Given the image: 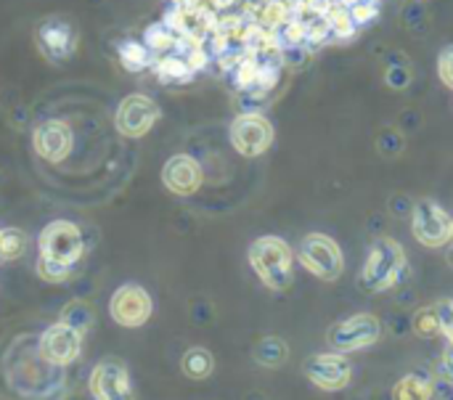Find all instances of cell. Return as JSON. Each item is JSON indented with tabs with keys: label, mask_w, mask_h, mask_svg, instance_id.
I'll list each match as a JSON object with an SVG mask.
<instances>
[{
	"label": "cell",
	"mask_w": 453,
	"mask_h": 400,
	"mask_svg": "<svg viewBox=\"0 0 453 400\" xmlns=\"http://www.w3.org/2000/svg\"><path fill=\"white\" fill-rule=\"evenodd\" d=\"M406 273H409L406 250L395 239L380 236L369 247V258L361 271V289L372 292V295L390 292L393 287H398L406 279Z\"/></svg>",
	"instance_id": "1"
},
{
	"label": "cell",
	"mask_w": 453,
	"mask_h": 400,
	"mask_svg": "<svg viewBox=\"0 0 453 400\" xmlns=\"http://www.w3.org/2000/svg\"><path fill=\"white\" fill-rule=\"evenodd\" d=\"M250 265L257 273V279L273 289L284 292L292 287V265H295V252L281 236H260L250 244Z\"/></svg>",
	"instance_id": "2"
},
{
	"label": "cell",
	"mask_w": 453,
	"mask_h": 400,
	"mask_svg": "<svg viewBox=\"0 0 453 400\" xmlns=\"http://www.w3.org/2000/svg\"><path fill=\"white\" fill-rule=\"evenodd\" d=\"M297 260L303 263V268L308 273H313L321 281H337L342 276V271H345L342 250L326 234H308L300 242Z\"/></svg>",
	"instance_id": "3"
},
{
	"label": "cell",
	"mask_w": 453,
	"mask_h": 400,
	"mask_svg": "<svg viewBox=\"0 0 453 400\" xmlns=\"http://www.w3.org/2000/svg\"><path fill=\"white\" fill-rule=\"evenodd\" d=\"M85 255L82 231L72 220H53L40 234V258L61 265H77Z\"/></svg>",
	"instance_id": "4"
},
{
	"label": "cell",
	"mask_w": 453,
	"mask_h": 400,
	"mask_svg": "<svg viewBox=\"0 0 453 400\" xmlns=\"http://www.w3.org/2000/svg\"><path fill=\"white\" fill-rule=\"evenodd\" d=\"M382 337V324L377 316L372 313H356L345 321H337L334 327H329L326 332V342L337 350V353H356V350H366L372 345H377Z\"/></svg>",
	"instance_id": "5"
},
{
	"label": "cell",
	"mask_w": 453,
	"mask_h": 400,
	"mask_svg": "<svg viewBox=\"0 0 453 400\" xmlns=\"http://www.w3.org/2000/svg\"><path fill=\"white\" fill-rule=\"evenodd\" d=\"M411 234L422 247H446L453 242V218L435 199H419L411 210Z\"/></svg>",
	"instance_id": "6"
},
{
	"label": "cell",
	"mask_w": 453,
	"mask_h": 400,
	"mask_svg": "<svg viewBox=\"0 0 453 400\" xmlns=\"http://www.w3.org/2000/svg\"><path fill=\"white\" fill-rule=\"evenodd\" d=\"M303 374L308 377L311 385H316L324 393H340L350 385L353 380V366L345 353H316L305 358Z\"/></svg>",
	"instance_id": "7"
},
{
	"label": "cell",
	"mask_w": 453,
	"mask_h": 400,
	"mask_svg": "<svg viewBox=\"0 0 453 400\" xmlns=\"http://www.w3.org/2000/svg\"><path fill=\"white\" fill-rule=\"evenodd\" d=\"M154 303L149 297V292L138 284H122L109 303V316L114 319V324L125 327V329H138L151 319Z\"/></svg>",
	"instance_id": "8"
},
{
	"label": "cell",
	"mask_w": 453,
	"mask_h": 400,
	"mask_svg": "<svg viewBox=\"0 0 453 400\" xmlns=\"http://www.w3.org/2000/svg\"><path fill=\"white\" fill-rule=\"evenodd\" d=\"M37 353L50 364V366H69L80 358L82 353V332L72 329L69 324L58 321L48 327L40 340H37Z\"/></svg>",
	"instance_id": "9"
},
{
	"label": "cell",
	"mask_w": 453,
	"mask_h": 400,
	"mask_svg": "<svg viewBox=\"0 0 453 400\" xmlns=\"http://www.w3.org/2000/svg\"><path fill=\"white\" fill-rule=\"evenodd\" d=\"M231 143L242 157H260L273 143V125L263 114H239L231 125Z\"/></svg>",
	"instance_id": "10"
},
{
	"label": "cell",
	"mask_w": 453,
	"mask_h": 400,
	"mask_svg": "<svg viewBox=\"0 0 453 400\" xmlns=\"http://www.w3.org/2000/svg\"><path fill=\"white\" fill-rule=\"evenodd\" d=\"M88 388H90L93 400H135L130 372L117 358H106L96 364L90 372Z\"/></svg>",
	"instance_id": "11"
},
{
	"label": "cell",
	"mask_w": 453,
	"mask_h": 400,
	"mask_svg": "<svg viewBox=\"0 0 453 400\" xmlns=\"http://www.w3.org/2000/svg\"><path fill=\"white\" fill-rule=\"evenodd\" d=\"M157 119H159V106L143 93H133V96L122 98V104L117 106V114H114L117 130L127 138L146 135L157 125Z\"/></svg>",
	"instance_id": "12"
},
{
	"label": "cell",
	"mask_w": 453,
	"mask_h": 400,
	"mask_svg": "<svg viewBox=\"0 0 453 400\" xmlns=\"http://www.w3.org/2000/svg\"><path fill=\"white\" fill-rule=\"evenodd\" d=\"M37 45L42 50V56L53 64L69 58L77 48V29L72 21L66 19H45L40 27H37Z\"/></svg>",
	"instance_id": "13"
},
{
	"label": "cell",
	"mask_w": 453,
	"mask_h": 400,
	"mask_svg": "<svg viewBox=\"0 0 453 400\" xmlns=\"http://www.w3.org/2000/svg\"><path fill=\"white\" fill-rule=\"evenodd\" d=\"M32 143L45 162H61L72 149V130L61 119H45L35 127Z\"/></svg>",
	"instance_id": "14"
},
{
	"label": "cell",
	"mask_w": 453,
	"mask_h": 400,
	"mask_svg": "<svg viewBox=\"0 0 453 400\" xmlns=\"http://www.w3.org/2000/svg\"><path fill=\"white\" fill-rule=\"evenodd\" d=\"M162 183L178 194V196H188L202 186V167L194 157L188 154H175L165 162L162 167Z\"/></svg>",
	"instance_id": "15"
},
{
	"label": "cell",
	"mask_w": 453,
	"mask_h": 400,
	"mask_svg": "<svg viewBox=\"0 0 453 400\" xmlns=\"http://www.w3.org/2000/svg\"><path fill=\"white\" fill-rule=\"evenodd\" d=\"M252 358H255L260 366H265V369H279V366L287 364L289 348H287V342L279 340V337H263V340L252 348Z\"/></svg>",
	"instance_id": "16"
},
{
	"label": "cell",
	"mask_w": 453,
	"mask_h": 400,
	"mask_svg": "<svg viewBox=\"0 0 453 400\" xmlns=\"http://www.w3.org/2000/svg\"><path fill=\"white\" fill-rule=\"evenodd\" d=\"M435 385L427 374H406L395 388L393 400H433Z\"/></svg>",
	"instance_id": "17"
},
{
	"label": "cell",
	"mask_w": 453,
	"mask_h": 400,
	"mask_svg": "<svg viewBox=\"0 0 453 400\" xmlns=\"http://www.w3.org/2000/svg\"><path fill=\"white\" fill-rule=\"evenodd\" d=\"M180 369L188 380H207L212 372H215V358L210 350L204 348H191L183 361H180Z\"/></svg>",
	"instance_id": "18"
},
{
	"label": "cell",
	"mask_w": 453,
	"mask_h": 400,
	"mask_svg": "<svg viewBox=\"0 0 453 400\" xmlns=\"http://www.w3.org/2000/svg\"><path fill=\"white\" fill-rule=\"evenodd\" d=\"M27 252V234L19 228H5L0 231V263L19 260Z\"/></svg>",
	"instance_id": "19"
},
{
	"label": "cell",
	"mask_w": 453,
	"mask_h": 400,
	"mask_svg": "<svg viewBox=\"0 0 453 400\" xmlns=\"http://www.w3.org/2000/svg\"><path fill=\"white\" fill-rule=\"evenodd\" d=\"M93 308L90 305H85V303H72V305H66L64 311H61V321L64 324H69L72 329H77V332H88L90 327H93Z\"/></svg>",
	"instance_id": "20"
},
{
	"label": "cell",
	"mask_w": 453,
	"mask_h": 400,
	"mask_svg": "<svg viewBox=\"0 0 453 400\" xmlns=\"http://www.w3.org/2000/svg\"><path fill=\"white\" fill-rule=\"evenodd\" d=\"M377 149L385 159H398L406 149V141L401 135V130L395 127H382L380 135H377Z\"/></svg>",
	"instance_id": "21"
},
{
	"label": "cell",
	"mask_w": 453,
	"mask_h": 400,
	"mask_svg": "<svg viewBox=\"0 0 453 400\" xmlns=\"http://www.w3.org/2000/svg\"><path fill=\"white\" fill-rule=\"evenodd\" d=\"M119 61H122V66L127 69V72H141V69H146V64H149V50H146V45H141V42H125L122 48H119Z\"/></svg>",
	"instance_id": "22"
},
{
	"label": "cell",
	"mask_w": 453,
	"mask_h": 400,
	"mask_svg": "<svg viewBox=\"0 0 453 400\" xmlns=\"http://www.w3.org/2000/svg\"><path fill=\"white\" fill-rule=\"evenodd\" d=\"M72 273H74V265H61V263H53L48 258L37 260V276L48 284H64L72 279Z\"/></svg>",
	"instance_id": "23"
},
{
	"label": "cell",
	"mask_w": 453,
	"mask_h": 400,
	"mask_svg": "<svg viewBox=\"0 0 453 400\" xmlns=\"http://www.w3.org/2000/svg\"><path fill=\"white\" fill-rule=\"evenodd\" d=\"M414 332L419 337H435L441 335V313H438V305H430V308H422L417 316H414Z\"/></svg>",
	"instance_id": "24"
},
{
	"label": "cell",
	"mask_w": 453,
	"mask_h": 400,
	"mask_svg": "<svg viewBox=\"0 0 453 400\" xmlns=\"http://www.w3.org/2000/svg\"><path fill=\"white\" fill-rule=\"evenodd\" d=\"M157 72L162 80H188L191 77V66L183 64L180 58H162L157 64Z\"/></svg>",
	"instance_id": "25"
},
{
	"label": "cell",
	"mask_w": 453,
	"mask_h": 400,
	"mask_svg": "<svg viewBox=\"0 0 453 400\" xmlns=\"http://www.w3.org/2000/svg\"><path fill=\"white\" fill-rule=\"evenodd\" d=\"M411 69L406 66V64H390L388 69H385V82H388V88H393V90H406L409 85H411Z\"/></svg>",
	"instance_id": "26"
},
{
	"label": "cell",
	"mask_w": 453,
	"mask_h": 400,
	"mask_svg": "<svg viewBox=\"0 0 453 400\" xmlns=\"http://www.w3.org/2000/svg\"><path fill=\"white\" fill-rule=\"evenodd\" d=\"M438 77L446 88L453 90V45H446L438 56Z\"/></svg>",
	"instance_id": "27"
},
{
	"label": "cell",
	"mask_w": 453,
	"mask_h": 400,
	"mask_svg": "<svg viewBox=\"0 0 453 400\" xmlns=\"http://www.w3.org/2000/svg\"><path fill=\"white\" fill-rule=\"evenodd\" d=\"M438 313H441V335L453 345V300L441 303L438 305Z\"/></svg>",
	"instance_id": "28"
},
{
	"label": "cell",
	"mask_w": 453,
	"mask_h": 400,
	"mask_svg": "<svg viewBox=\"0 0 453 400\" xmlns=\"http://www.w3.org/2000/svg\"><path fill=\"white\" fill-rule=\"evenodd\" d=\"M146 42H149L151 48H167V45H173V35H170L162 24H157V27H151V29L146 32Z\"/></svg>",
	"instance_id": "29"
},
{
	"label": "cell",
	"mask_w": 453,
	"mask_h": 400,
	"mask_svg": "<svg viewBox=\"0 0 453 400\" xmlns=\"http://www.w3.org/2000/svg\"><path fill=\"white\" fill-rule=\"evenodd\" d=\"M443 372L449 374V377H453V345L449 342V348L443 350Z\"/></svg>",
	"instance_id": "30"
},
{
	"label": "cell",
	"mask_w": 453,
	"mask_h": 400,
	"mask_svg": "<svg viewBox=\"0 0 453 400\" xmlns=\"http://www.w3.org/2000/svg\"><path fill=\"white\" fill-rule=\"evenodd\" d=\"M449 260H451V265H453V247H451V252H449Z\"/></svg>",
	"instance_id": "31"
}]
</instances>
